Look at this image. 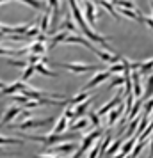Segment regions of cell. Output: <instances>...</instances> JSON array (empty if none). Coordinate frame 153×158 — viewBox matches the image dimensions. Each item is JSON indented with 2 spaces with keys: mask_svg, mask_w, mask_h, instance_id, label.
<instances>
[{
  "mask_svg": "<svg viewBox=\"0 0 153 158\" xmlns=\"http://www.w3.org/2000/svg\"><path fill=\"white\" fill-rule=\"evenodd\" d=\"M89 121H91V124L95 126V130L100 128V115L96 114V112H91V114H89Z\"/></svg>",
  "mask_w": 153,
  "mask_h": 158,
  "instance_id": "36",
  "label": "cell"
},
{
  "mask_svg": "<svg viewBox=\"0 0 153 158\" xmlns=\"http://www.w3.org/2000/svg\"><path fill=\"white\" fill-rule=\"evenodd\" d=\"M23 87H25V82H22V80H16V82H13V84H7V87H6V89H2V96H9V94L22 93Z\"/></svg>",
  "mask_w": 153,
  "mask_h": 158,
  "instance_id": "12",
  "label": "cell"
},
{
  "mask_svg": "<svg viewBox=\"0 0 153 158\" xmlns=\"http://www.w3.org/2000/svg\"><path fill=\"white\" fill-rule=\"evenodd\" d=\"M153 71V59H148L144 62H141V68H139V73L144 75V73H151Z\"/></svg>",
  "mask_w": 153,
  "mask_h": 158,
  "instance_id": "30",
  "label": "cell"
},
{
  "mask_svg": "<svg viewBox=\"0 0 153 158\" xmlns=\"http://www.w3.org/2000/svg\"><path fill=\"white\" fill-rule=\"evenodd\" d=\"M110 144H112V137H110V135H107V137H105V140H103V142L100 144V158H102L103 155H105V153L109 151Z\"/></svg>",
  "mask_w": 153,
  "mask_h": 158,
  "instance_id": "31",
  "label": "cell"
},
{
  "mask_svg": "<svg viewBox=\"0 0 153 158\" xmlns=\"http://www.w3.org/2000/svg\"><path fill=\"white\" fill-rule=\"evenodd\" d=\"M34 158H61V156H55V155H36Z\"/></svg>",
  "mask_w": 153,
  "mask_h": 158,
  "instance_id": "46",
  "label": "cell"
},
{
  "mask_svg": "<svg viewBox=\"0 0 153 158\" xmlns=\"http://www.w3.org/2000/svg\"><path fill=\"white\" fill-rule=\"evenodd\" d=\"M30 55H45V50H46V46L45 43L41 41H34V43H30Z\"/></svg>",
  "mask_w": 153,
  "mask_h": 158,
  "instance_id": "22",
  "label": "cell"
},
{
  "mask_svg": "<svg viewBox=\"0 0 153 158\" xmlns=\"http://www.w3.org/2000/svg\"><path fill=\"white\" fill-rule=\"evenodd\" d=\"M125 158H130V155H128V156H125Z\"/></svg>",
  "mask_w": 153,
  "mask_h": 158,
  "instance_id": "52",
  "label": "cell"
},
{
  "mask_svg": "<svg viewBox=\"0 0 153 158\" xmlns=\"http://www.w3.org/2000/svg\"><path fill=\"white\" fill-rule=\"evenodd\" d=\"M125 156H128V155H125L123 151H119V153H116V155H114L112 158H125Z\"/></svg>",
  "mask_w": 153,
  "mask_h": 158,
  "instance_id": "47",
  "label": "cell"
},
{
  "mask_svg": "<svg viewBox=\"0 0 153 158\" xmlns=\"http://www.w3.org/2000/svg\"><path fill=\"white\" fill-rule=\"evenodd\" d=\"M114 85H117V87H125V77L123 75H119V77H110V82H109V87H114Z\"/></svg>",
  "mask_w": 153,
  "mask_h": 158,
  "instance_id": "32",
  "label": "cell"
},
{
  "mask_svg": "<svg viewBox=\"0 0 153 158\" xmlns=\"http://www.w3.org/2000/svg\"><path fill=\"white\" fill-rule=\"evenodd\" d=\"M55 121V117H41V119H34V117H29L27 121L18 123V128L20 130H34V128H41V126H46L50 123Z\"/></svg>",
  "mask_w": 153,
  "mask_h": 158,
  "instance_id": "3",
  "label": "cell"
},
{
  "mask_svg": "<svg viewBox=\"0 0 153 158\" xmlns=\"http://www.w3.org/2000/svg\"><path fill=\"white\" fill-rule=\"evenodd\" d=\"M123 142L125 140H121V139H117L116 142H112L110 144V148H109V151H107V153H105V155H116V153H119V151H121V146H123Z\"/></svg>",
  "mask_w": 153,
  "mask_h": 158,
  "instance_id": "28",
  "label": "cell"
},
{
  "mask_svg": "<svg viewBox=\"0 0 153 158\" xmlns=\"http://www.w3.org/2000/svg\"><path fill=\"white\" fill-rule=\"evenodd\" d=\"M36 71L41 73V75H45V77H52V78H55V77H57V73L52 71V69H48L46 64H43V62H37V64H36Z\"/></svg>",
  "mask_w": 153,
  "mask_h": 158,
  "instance_id": "24",
  "label": "cell"
},
{
  "mask_svg": "<svg viewBox=\"0 0 153 158\" xmlns=\"http://www.w3.org/2000/svg\"><path fill=\"white\" fill-rule=\"evenodd\" d=\"M39 32H41V29H39V25H32L29 30H27V34H25V37H37L39 36Z\"/></svg>",
  "mask_w": 153,
  "mask_h": 158,
  "instance_id": "35",
  "label": "cell"
},
{
  "mask_svg": "<svg viewBox=\"0 0 153 158\" xmlns=\"http://www.w3.org/2000/svg\"><path fill=\"white\" fill-rule=\"evenodd\" d=\"M153 94V75L148 80V87H146V93L142 94V100H150V96Z\"/></svg>",
  "mask_w": 153,
  "mask_h": 158,
  "instance_id": "34",
  "label": "cell"
},
{
  "mask_svg": "<svg viewBox=\"0 0 153 158\" xmlns=\"http://www.w3.org/2000/svg\"><path fill=\"white\" fill-rule=\"evenodd\" d=\"M132 82H134V96L135 98H142V87H141V73L134 71L132 73Z\"/></svg>",
  "mask_w": 153,
  "mask_h": 158,
  "instance_id": "15",
  "label": "cell"
},
{
  "mask_svg": "<svg viewBox=\"0 0 153 158\" xmlns=\"http://www.w3.org/2000/svg\"><path fill=\"white\" fill-rule=\"evenodd\" d=\"M82 44V46H86V48H89V50H93L95 46H93V43L89 41V39H84L82 36H77V34H73V36H68L64 39V44Z\"/></svg>",
  "mask_w": 153,
  "mask_h": 158,
  "instance_id": "11",
  "label": "cell"
},
{
  "mask_svg": "<svg viewBox=\"0 0 153 158\" xmlns=\"http://www.w3.org/2000/svg\"><path fill=\"white\" fill-rule=\"evenodd\" d=\"M20 114H22V108H20V107H9L7 110H6L4 117H2V121H0V128H2V126H6V124H9L11 121H15Z\"/></svg>",
  "mask_w": 153,
  "mask_h": 158,
  "instance_id": "10",
  "label": "cell"
},
{
  "mask_svg": "<svg viewBox=\"0 0 153 158\" xmlns=\"http://www.w3.org/2000/svg\"><path fill=\"white\" fill-rule=\"evenodd\" d=\"M110 4L114 7H123V9H130V11H139L137 4L134 0H110Z\"/></svg>",
  "mask_w": 153,
  "mask_h": 158,
  "instance_id": "18",
  "label": "cell"
},
{
  "mask_svg": "<svg viewBox=\"0 0 153 158\" xmlns=\"http://www.w3.org/2000/svg\"><path fill=\"white\" fill-rule=\"evenodd\" d=\"M20 2H23L25 6H30V7L37 9V11H46V9H48V6H46L45 0H20Z\"/></svg>",
  "mask_w": 153,
  "mask_h": 158,
  "instance_id": "20",
  "label": "cell"
},
{
  "mask_svg": "<svg viewBox=\"0 0 153 158\" xmlns=\"http://www.w3.org/2000/svg\"><path fill=\"white\" fill-rule=\"evenodd\" d=\"M13 101H15V103H22V105H25V103L29 101V98L23 96V94H13Z\"/></svg>",
  "mask_w": 153,
  "mask_h": 158,
  "instance_id": "39",
  "label": "cell"
},
{
  "mask_svg": "<svg viewBox=\"0 0 153 158\" xmlns=\"http://www.w3.org/2000/svg\"><path fill=\"white\" fill-rule=\"evenodd\" d=\"M55 30H61V32H62V30H71V32H79V27H77L75 20L71 18V15L68 13V15L64 16V22L61 23V25H59V27H57Z\"/></svg>",
  "mask_w": 153,
  "mask_h": 158,
  "instance_id": "13",
  "label": "cell"
},
{
  "mask_svg": "<svg viewBox=\"0 0 153 158\" xmlns=\"http://www.w3.org/2000/svg\"><path fill=\"white\" fill-rule=\"evenodd\" d=\"M144 23L153 30V16H146V15H144Z\"/></svg>",
  "mask_w": 153,
  "mask_h": 158,
  "instance_id": "45",
  "label": "cell"
},
{
  "mask_svg": "<svg viewBox=\"0 0 153 158\" xmlns=\"http://www.w3.org/2000/svg\"><path fill=\"white\" fill-rule=\"evenodd\" d=\"M25 139H27V140H32V142H41V144H45V146H55V144L66 142L68 137L55 135V133H48V135H27Z\"/></svg>",
  "mask_w": 153,
  "mask_h": 158,
  "instance_id": "2",
  "label": "cell"
},
{
  "mask_svg": "<svg viewBox=\"0 0 153 158\" xmlns=\"http://www.w3.org/2000/svg\"><path fill=\"white\" fill-rule=\"evenodd\" d=\"M110 77H112V73L109 71V69H103V71H100L98 75H95L93 78L89 80L86 85H82V91H89V89H93V87L100 85L102 82H105V80H109Z\"/></svg>",
  "mask_w": 153,
  "mask_h": 158,
  "instance_id": "5",
  "label": "cell"
},
{
  "mask_svg": "<svg viewBox=\"0 0 153 158\" xmlns=\"http://www.w3.org/2000/svg\"><path fill=\"white\" fill-rule=\"evenodd\" d=\"M109 71L112 73V75H114V73H119V71H125V66H123V62H121V64H112L109 68Z\"/></svg>",
  "mask_w": 153,
  "mask_h": 158,
  "instance_id": "41",
  "label": "cell"
},
{
  "mask_svg": "<svg viewBox=\"0 0 153 158\" xmlns=\"http://www.w3.org/2000/svg\"><path fill=\"white\" fill-rule=\"evenodd\" d=\"M98 156H100V144L93 146V148L89 149V155H87V158H98Z\"/></svg>",
  "mask_w": 153,
  "mask_h": 158,
  "instance_id": "37",
  "label": "cell"
},
{
  "mask_svg": "<svg viewBox=\"0 0 153 158\" xmlns=\"http://www.w3.org/2000/svg\"><path fill=\"white\" fill-rule=\"evenodd\" d=\"M121 96H123V89H121V91H119L116 96H112V98H110V100L107 101V103H105V105H103V107L100 108L98 112H96V114H98V115H107L110 110H114V108H116L117 105L121 103Z\"/></svg>",
  "mask_w": 153,
  "mask_h": 158,
  "instance_id": "7",
  "label": "cell"
},
{
  "mask_svg": "<svg viewBox=\"0 0 153 158\" xmlns=\"http://www.w3.org/2000/svg\"><path fill=\"white\" fill-rule=\"evenodd\" d=\"M68 36H70V34H68L66 30H62V32H57V34H53V37L50 39V46H48V48H50V50H53V48H55L59 43H64V39H66Z\"/></svg>",
  "mask_w": 153,
  "mask_h": 158,
  "instance_id": "19",
  "label": "cell"
},
{
  "mask_svg": "<svg viewBox=\"0 0 153 158\" xmlns=\"http://www.w3.org/2000/svg\"><path fill=\"white\" fill-rule=\"evenodd\" d=\"M23 140H18L15 137H4L0 135V146H22Z\"/></svg>",
  "mask_w": 153,
  "mask_h": 158,
  "instance_id": "26",
  "label": "cell"
},
{
  "mask_svg": "<svg viewBox=\"0 0 153 158\" xmlns=\"http://www.w3.org/2000/svg\"><path fill=\"white\" fill-rule=\"evenodd\" d=\"M6 87H7V84H6V82H2V80H0V89H6Z\"/></svg>",
  "mask_w": 153,
  "mask_h": 158,
  "instance_id": "49",
  "label": "cell"
},
{
  "mask_svg": "<svg viewBox=\"0 0 153 158\" xmlns=\"http://www.w3.org/2000/svg\"><path fill=\"white\" fill-rule=\"evenodd\" d=\"M150 158H153V135H151V142H150Z\"/></svg>",
  "mask_w": 153,
  "mask_h": 158,
  "instance_id": "48",
  "label": "cell"
},
{
  "mask_svg": "<svg viewBox=\"0 0 153 158\" xmlns=\"http://www.w3.org/2000/svg\"><path fill=\"white\" fill-rule=\"evenodd\" d=\"M73 151H79L77 149V144L66 140V142H61L57 146H52L45 155H61V153H73Z\"/></svg>",
  "mask_w": 153,
  "mask_h": 158,
  "instance_id": "4",
  "label": "cell"
},
{
  "mask_svg": "<svg viewBox=\"0 0 153 158\" xmlns=\"http://www.w3.org/2000/svg\"><path fill=\"white\" fill-rule=\"evenodd\" d=\"M27 62H29L30 66H36L37 62H41V55H29V57H27Z\"/></svg>",
  "mask_w": 153,
  "mask_h": 158,
  "instance_id": "40",
  "label": "cell"
},
{
  "mask_svg": "<svg viewBox=\"0 0 153 158\" xmlns=\"http://www.w3.org/2000/svg\"><path fill=\"white\" fill-rule=\"evenodd\" d=\"M66 128H70V121H68V117L64 114L59 117V121L55 123V126L52 128V133H55V135H61V133H64Z\"/></svg>",
  "mask_w": 153,
  "mask_h": 158,
  "instance_id": "14",
  "label": "cell"
},
{
  "mask_svg": "<svg viewBox=\"0 0 153 158\" xmlns=\"http://www.w3.org/2000/svg\"><path fill=\"white\" fill-rule=\"evenodd\" d=\"M6 62H7L9 66H15V68H27L29 66V62H27V59H23V60H15V59H6Z\"/></svg>",
  "mask_w": 153,
  "mask_h": 158,
  "instance_id": "33",
  "label": "cell"
},
{
  "mask_svg": "<svg viewBox=\"0 0 153 158\" xmlns=\"http://www.w3.org/2000/svg\"><path fill=\"white\" fill-rule=\"evenodd\" d=\"M139 110H141V101H135V103H134V108H132V112H130V115H128V117H130V119H134V117L137 115Z\"/></svg>",
  "mask_w": 153,
  "mask_h": 158,
  "instance_id": "42",
  "label": "cell"
},
{
  "mask_svg": "<svg viewBox=\"0 0 153 158\" xmlns=\"http://www.w3.org/2000/svg\"><path fill=\"white\" fill-rule=\"evenodd\" d=\"M93 100H95V98H91V100H86L84 103H80V105H77V107L73 108V112H75V117H77V119H79V117H82V115L86 114V110H87L89 105L93 103Z\"/></svg>",
  "mask_w": 153,
  "mask_h": 158,
  "instance_id": "21",
  "label": "cell"
},
{
  "mask_svg": "<svg viewBox=\"0 0 153 158\" xmlns=\"http://www.w3.org/2000/svg\"><path fill=\"white\" fill-rule=\"evenodd\" d=\"M84 18L91 29H96V7H95V2L91 0H86V13H84Z\"/></svg>",
  "mask_w": 153,
  "mask_h": 158,
  "instance_id": "8",
  "label": "cell"
},
{
  "mask_svg": "<svg viewBox=\"0 0 153 158\" xmlns=\"http://www.w3.org/2000/svg\"><path fill=\"white\" fill-rule=\"evenodd\" d=\"M4 37H6L4 34H0V43H2V39H4Z\"/></svg>",
  "mask_w": 153,
  "mask_h": 158,
  "instance_id": "50",
  "label": "cell"
},
{
  "mask_svg": "<svg viewBox=\"0 0 153 158\" xmlns=\"http://www.w3.org/2000/svg\"><path fill=\"white\" fill-rule=\"evenodd\" d=\"M57 66H59V68H64V69H68V71L77 73V75L100 69V66H96V64H84V62H57Z\"/></svg>",
  "mask_w": 153,
  "mask_h": 158,
  "instance_id": "1",
  "label": "cell"
},
{
  "mask_svg": "<svg viewBox=\"0 0 153 158\" xmlns=\"http://www.w3.org/2000/svg\"><path fill=\"white\" fill-rule=\"evenodd\" d=\"M96 4H100L103 9H107L109 11V15L112 16V18H116V20H119V16H117V11L114 9V6L110 4L109 0H96Z\"/></svg>",
  "mask_w": 153,
  "mask_h": 158,
  "instance_id": "23",
  "label": "cell"
},
{
  "mask_svg": "<svg viewBox=\"0 0 153 158\" xmlns=\"http://www.w3.org/2000/svg\"><path fill=\"white\" fill-rule=\"evenodd\" d=\"M142 144H144V142H141V140H137V144H135V148H134V151L130 153V158H137V156H139V153H141V149H142Z\"/></svg>",
  "mask_w": 153,
  "mask_h": 158,
  "instance_id": "38",
  "label": "cell"
},
{
  "mask_svg": "<svg viewBox=\"0 0 153 158\" xmlns=\"http://www.w3.org/2000/svg\"><path fill=\"white\" fill-rule=\"evenodd\" d=\"M34 73H36V66H27L25 69H23L22 73V82H27V80H30L32 77H34Z\"/></svg>",
  "mask_w": 153,
  "mask_h": 158,
  "instance_id": "29",
  "label": "cell"
},
{
  "mask_svg": "<svg viewBox=\"0 0 153 158\" xmlns=\"http://www.w3.org/2000/svg\"><path fill=\"white\" fill-rule=\"evenodd\" d=\"M70 128H71V131H79V130L87 128V117H80L79 121L71 123V124H70Z\"/></svg>",
  "mask_w": 153,
  "mask_h": 158,
  "instance_id": "27",
  "label": "cell"
},
{
  "mask_svg": "<svg viewBox=\"0 0 153 158\" xmlns=\"http://www.w3.org/2000/svg\"><path fill=\"white\" fill-rule=\"evenodd\" d=\"M86 100H87V91H82V93H79L77 96H73L71 100H70V105H71V107L75 108L77 105H80V103H84Z\"/></svg>",
  "mask_w": 153,
  "mask_h": 158,
  "instance_id": "25",
  "label": "cell"
},
{
  "mask_svg": "<svg viewBox=\"0 0 153 158\" xmlns=\"http://www.w3.org/2000/svg\"><path fill=\"white\" fill-rule=\"evenodd\" d=\"M123 112H125V103H119L114 110H110L109 114H107V115H109V121H107V123H109V126H112V124H114L121 115H123Z\"/></svg>",
  "mask_w": 153,
  "mask_h": 158,
  "instance_id": "16",
  "label": "cell"
},
{
  "mask_svg": "<svg viewBox=\"0 0 153 158\" xmlns=\"http://www.w3.org/2000/svg\"><path fill=\"white\" fill-rule=\"evenodd\" d=\"M151 11H153V2H151Z\"/></svg>",
  "mask_w": 153,
  "mask_h": 158,
  "instance_id": "51",
  "label": "cell"
},
{
  "mask_svg": "<svg viewBox=\"0 0 153 158\" xmlns=\"http://www.w3.org/2000/svg\"><path fill=\"white\" fill-rule=\"evenodd\" d=\"M102 133H103V130L102 128H96L95 131H91V133H87V135L84 137V140H82V146H80V149L86 153L87 149H91L93 146H95V142L102 137Z\"/></svg>",
  "mask_w": 153,
  "mask_h": 158,
  "instance_id": "6",
  "label": "cell"
},
{
  "mask_svg": "<svg viewBox=\"0 0 153 158\" xmlns=\"http://www.w3.org/2000/svg\"><path fill=\"white\" fill-rule=\"evenodd\" d=\"M93 53H96L98 57L102 59L103 62H107V64H117L119 60H121V57H117V55H114V53H110V52H105V50H96V48H93Z\"/></svg>",
  "mask_w": 153,
  "mask_h": 158,
  "instance_id": "9",
  "label": "cell"
},
{
  "mask_svg": "<svg viewBox=\"0 0 153 158\" xmlns=\"http://www.w3.org/2000/svg\"><path fill=\"white\" fill-rule=\"evenodd\" d=\"M39 105H41V103H39V101L29 100V101H27V103H25V105H23V107H25V108H36V107H39Z\"/></svg>",
  "mask_w": 153,
  "mask_h": 158,
  "instance_id": "43",
  "label": "cell"
},
{
  "mask_svg": "<svg viewBox=\"0 0 153 158\" xmlns=\"http://www.w3.org/2000/svg\"><path fill=\"white\" fill-rule=\"evenodd\" d=\"M50 20H52V9H46V11L43 13V16L39 18V29H41V34H43V36L48 32Z\"/></svg>",
  "mask_w": 153,
  "mask_h": 158,
  "instance_id": "17",
  "label": "cell"
},
{
  "mask_svg": "<svg viewBox=\"0 0 153 158\" xmlns=\"http://www.w3.org/2000/svg\"><path fill=\"white\" fill-rule=\"evenodd\" d=\"M144 110H146V114H151V112H153V100H148V101H146Z\"/></svg>",
  "mask_w": 153,
  "mask_h": 158,
  "instance_id": "44",
  "label": "cell"
}]
</instances>
